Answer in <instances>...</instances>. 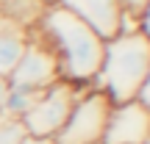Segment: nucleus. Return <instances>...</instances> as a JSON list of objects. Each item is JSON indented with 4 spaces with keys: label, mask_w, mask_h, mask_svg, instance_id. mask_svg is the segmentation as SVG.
<instances>
[{
    "label": "nucleus",
    "mask_w": 150,
    "mask_h": 144,
    "mask_svg": "<svg viewBox=\"0 0 150 144\" xmlns=\"http://www.w3.org/2000/svg\"><path fill=\"white\" fill-rule=\"evenodd\" d=\"M53 53L59 64V78L67 83L78 86H92L97 70L103 61V39L92 31L86 22H81L75 14L64 6H47L39 17V22L31 28Z\"/></svg>",
    "instance_id": "obj_1"
},
{
    "label": "nucleus",
    "mask_w": 150,
    "mask_h": 144,
    "mask_svg": "<svg viewBox=\"0 0 150 144\" xmlns=\"http://www.w3.org/2000/svg\"><path fill=\"white\" fill-rule=\"evenodd\" d=\"M150 70V36L145 31L117 33L103 44V61L92 89L103 91L111 103L136 100Z\"/></svg>",
    "instance_id": "obj_2"
},
{
    "label": "nucleus",
    "mask_w": 150,
    "mask_h": 144,
    "mask_svg": "<svg viewBox=\"0 0 150 144\" xmlns=\"http://www.w3.org/2000/svg\"><path fill=\"white\" fill-rule=\"evenodd\" d=\"M111 105L114 103L103 91L92 89V86L81 89L67 122L53 136V144H103V133H106Z\"/></svg>",
    "instance_id": "obj_3"
},
{
    "label": "nucleus",
    "mask_w": 150,
    "mask_h": 144,
    "mask_svg": "<svg viewBox=\"0 0 150 144\" xmlns=\"http://www.w3.org/2000/svg\"><path fill=\"white\" fill-rule=\"evenodd\" d=\"M86 89V86H83ZM81 89L67 80H56L53 86L39 91L36 103L31 105V111L20 119L25 133L31 139H53L56 133L61 130V125L67 122L75 100H78Z\"/></svg>",
    "instance_id": "obj_4"
},
{
    "label": "nucleus",
    "mask_w": 150,
    "mask_h": 144,
    "mask_svg": "<svg viewBox=\"0 0 150 144\" xmlns=\"http://www.w3.org/2000/svg\"><path fill=\"white\" fill-rule=\"evenodd\" d=\"M6 80L11 86H22V89H33V91H42L47 86H53L56 80H61L53 53L47 50V44L33 31H28V44H25L17 67L8 72Z\"/></svg>",
    "instance_id": "obj_5"
},
{
    "label": "nucleus",
    "mask_w": 150,
    "mask_h": 144,
    "mask_svg": "<svg viewBox=\"0 0 150 144\" xmlns=\"http://www.w3.org/2000/svg\"><path fill=\"white\" fill-rule=\"evenodd\" d=\"M150 139V111L139 100L114 103L108 111L103 144H145Z\"/></svg>",
    "instance_id": "obj_6"
},
{
    "label": "nucleus",
    "mask_w": 150,
    "mask_h": 144,
    "mask_svg": "<svg viewBox=\"0 0 150 144\" xmlns=\"http://www.w3.org/2000/svg\"><path fill=\"white\" fill-rule=\"evenodd\" d=\"M59 6H64L70 14H75L81 22H86L103 42L120 33L122 11H120L117 0H59Z\"/></svg>",
    "instance_id": "obj_7"
},
{
    "label": "nucleus",
    "mask_w": 150,
    "mask_h": 144,
    "mask_svg": "<svg viewBox=\"0 0 150 144\" xmlns=\"http://www.w3.org/2000/svg\"><path fill=\"white\" fill-rule=\"evenodd\" d=\"M28 44V31L14 22H8L6 17H0V75L8 78V72L17 67L22 50Z\"/></svg>",
    "instance_id": "obj_8"
},
{
    "label": "nucleus",
    "mask_w": 150,
    "mask_h": 144,
    "mask_svg": "<svg viewBox=\"0 0 150 144\" xmlns=\"http://www.w3.org/2000/svg\"><path fill=\"white\" fill-rule=\"evenodd\" d=\"M39 91L33 89H22V86H11L8 83V94H6V105H3V114L11 119H22L28 111H31V105L36 103Z\"/></svg>",
    "instance_id": "obj_9"
},
{
    "label": "nucleus",
    "mask_w": 150,
    "mask_h": 144,
    "mask_svg": "<svg viewBox=\"0 0 150 144\" xmlns=\"http://www.w3.org/2000/svg\"><path fill=\"white\" fill-rule=\"evenodd\" d=\"M25 139H28V133L20 119H11L6 114H0V144H22Z\"/></svg>",
    "instance_id": "obj_10"
},
{
    "label": "nucleus",
    "mask_w": 150,
    "mask_h": 144,
    "mask_svg": "<svg viewBox=\"0 0 150 144\" xmlns=\"http://www.w3.org/2000/svg\"><path fill=\"white\" fill-rule=\"evenodd\" d=\"M136 100H139L142 105L150 111V70H147V78H145V83H142V89H139V94H136Z\"/></svg>",
    "instance_id": "obj_11"
},
{
    "label": "nucleus",
    "mask_w": 150,
    "mask_h": 144,
    "mask_svg": "<svg viewBox=\"0 0 150 144\" xmlns=\"http://www.w3.org/2000/svg\"><path fill=\"white\" fill-rule=\"evenodd\" d=\"M6 94H8V80L0 75V114H3V105H6Z\"/></svg>",
    "instance_id": "obj_12"
},
{
    "label": "nucleus",
    "mask_w": 150,
    "mask_h": 144,
    "mask_svg": "<svg viewBox=\"0 0 150 144\" xmlns=\"http://www.w3.org/2000/svg\"><path fill=\"white\" fill-rule=\"evenodd\" d=\"M142 31L150 36V6H147V11H145V20H142Z\"/></svg>",
    "instance_id": "obj_13"
},
{
    "label": "nucleus",
    "mask_w": 150,
    "mask_h": 144,
    "mask_svg": "<svg viewBox=\"0 0 150 144\" xmlns=\"http://www.w3.org/2000/svg\"><path fill=\"white\" fill-rule=\"evenodd\" d=\"M22 144H53V139H31V136H28Z\"/></svg>",
    "instance_id": "obj_14"
},
{
    "label": "nucleus",
    "mask_w": 150,
    "mask_h": 144,
    "mask_svg": "<svg viewBox=\"0 0 150 144\" xmlns=\"http://www.w3.org/2000/svg\"><path fill=\"white\" fill-rule=\"evenodd\" d=\"M39 3H42L45 8H47V6H56V3H59V0H39Z\"/></svg>",
    "instance_id": "obj_15"
},
{
    "label": "nucleus",
    "mask_w": 150,
    "mask_h": 144,
    "mask_svg": "<svg viewBox=\"0 0 150 144\" xmlns=\"http://www.w3.org/2000/svg\"><path fill=\"white\" fill-rule=\"evenodd\" d=\"M145 144H150V139H147V141H145Z\"/></svg>",
    "instance_id": "obj_16"
}]
</instances>
